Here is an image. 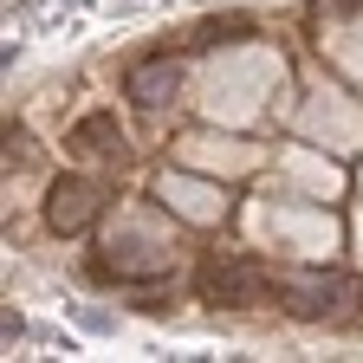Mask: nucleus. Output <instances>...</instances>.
<instances>
[{"label": "nucleus", "instance_id": "f257e3e1", "mask_svg": "<svg viewBox=\"0 0 363 363\" xmlns=\"http://www.w3.org/2000/svg\"><path fill=\"white\" fill-rule=\"evenodd\" d=\"M91 214H98V182L72 175V182H59V189H52V227H59V234H78Z\"/></svg>", "mask_w": 363, "mask_h": 363}, {"label": "nucleus", "instance_id": "f03ea898", "mask_svg": "<svg viewBox=\"0 0 363 363\" xmlns=\"http://www.w3.org/2000/svg\"><path fill=\"white\" fill-rule=\"evenodd\" d=\"M130 91H136L143 104H162V98H175V65H169V72H162V65L136 72V78H130Z\"/></svg>", "mask_w": 363, "mask_h": 363}]
</instances>
